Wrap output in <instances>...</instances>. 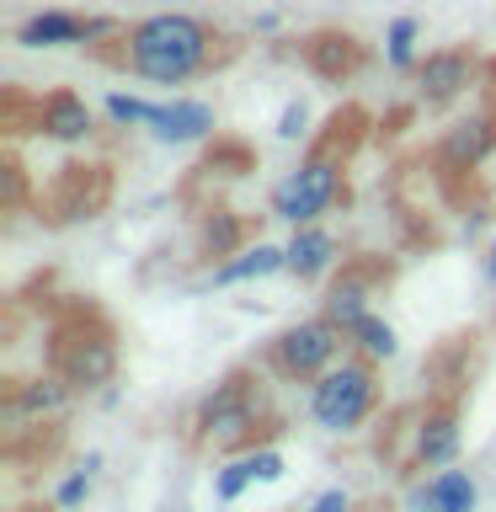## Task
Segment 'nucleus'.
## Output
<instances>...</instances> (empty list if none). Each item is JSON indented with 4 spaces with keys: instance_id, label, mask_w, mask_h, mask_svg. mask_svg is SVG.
<instances>
[{
    "instance_id": "33",
    "label": "nucleus",
    "mask_w": 496,
    "mask_h": 512,
    "mask_svg": "<svg viewBox=\"0 0 496 512\" xmlns=\"http://www.w3.org/2000/svg\"><path fill=\"white\" fill-rule=\"evenodd\" d=\"M16 512H59V507H16Z\"/></svg>"
},
{
    "instance_id": "23",
    "label": "nucleus",
    "mask_w": 496,
    "mask_h": 512,
    "mask_svg": "<svg viewBox=\"0 0 496 512\" xmlns=\"http://www.w3.org/2000/svg\"><path fill=\"white\" fill-rule=\"evenodd\" d=\"M416 43H422V22L416 16H395L390 27H384V64H390L395 75H411L416 70Z\"/></svg>"
},
{
    "instance_id": "12",
    "label": "nucleus",
    "mask_w": 496,
    "mask_h": 512,
    "mask_svg": "<svg viewBox=\"0 0 496 512\" xmlns=\"http://www.w3.org/2000/svg\"><path fill=\"white\" fill-rule=\"evenodd\" d=\"M416 96H422L427 107H448V102H459L464 91H475L480 86V64L470 48H432V54L416 59Z\"/></svg>"
},
{
    "instance_id": "31",
    "label": "nucleus",
    "mask_w": 496,
    "mask_h": 512,
    "mask_svg": "<svg viewBox=\"0 0 496 512\" xmlns=\"http://www.w3.org/2000/svg\"><path fill=\"white\" fill-rule=\"evenodd\" d=\"M75 464H86V470H91V475H96V470H102V448H86V454H80V459H75Z\"/></svg>"
},
{
    "instance_id": "32",
    "label": "nucleus",
    "mask_w": 496,
    "mask_h": 512,
    "mask_svg": "<svg viewBox=\"0 0 496 512\" xmlns=\"http://www.w3.org/2000/svg\"><path fill=\"white\" fill-rule=\"evenodd\" d=\"M486 283H496V240H491V251H486Z\"/></svg>"
},
{
    "instance_id": "18",
    "label": "nucleus",
    "mask_w": 496,
    "mask_h": 512,
    "mask_svg": "<svg viewBox=\"0 0 496 512\" xmlns=\"http://www.w3.org/2000/svg\"><path fill=\"white\" fill-rule=\"evenodd\" d=\"M288 278H299V283H320V278H331L336 262H342V240H336L326 224H294V235H288Z\"/></svg>"
},
{
    "instance_id": "25",
    "label": "nucleus",
    "mask_w": 496,
    "mask_h": 512,
    "mask_svg": "<svg viewBox=\"0 0 496 512\" xmlns=\"http://www.w3.org/2000/svg\"><path fill=\"white\" fill-rule=\"evenodd\" d=\"M102 107L118 128H150V118H155V102H144V96H134V91H107Z\"/></svg>"
},
{
    "instance_id": "11",
    "label": "nucleus",
    "mask_w": 496,
    "mask_h": 512,
    "mask_svg": "<svg viewBox=\"0 0 496 512\" xmlns=\"http://www.w3.org/2000/svg\"><path fill=\"white\" fill-rule=\"evenodd\" d=\"M496 150V102L475 107L470 118H459L448 134L438 139V150H432V166L443 176H470L486 166V155Z\"/></svg>"
},
{
    "instance_id": "24",
    "label": "nucleus",
    "mask_w": 496,
    "mask_h": 512,
    "mask_svg": "<svg viewBox=\"0 0 496 512\" xmlns=\"http://www.w3.org/2000/svg\"><path fill=\"white\" fill-rule=\"evenodd\" d=\"M251 486H256V470H251L246 454H230V459L214 470V502H240Z\"/></svg>"
},
{
    "instance_id": "30",
    "label": "nucleus",
    "mask_w": 496,
    "mask_h": 512,
    "mask_svg": "<svg viewBox=\"0 0 496 512\" xmlns=\"http://www.w3.org/2000/svg\"><path fill=\"white\" fill-rule=\"evenodd\" d=\"M96 400H102V411H112L123 400V390H118V384H107V390H96Z\"/></svg>"
},
{
    "instance_id": "8",
    "label": "nucleus",
    "mask_w": 496,
    "mask_h": 512,
    "mask_svg": "<svg viewBox=\"0 0 496 512\" xmlns=\"http://www.w3.org/2000/svg\"><path fill=\"white\" fill-rule=\"evenodd\" d=\"M112 203V166L102 160H64L54 182L38 187V219L43 224H80L96 219Z\"/></svg>"
},
{
    "instance_id": "1",
    "label": "nucleus",
    "mask_w": 496,
    "mask_h": 512,
    "mask_svg": "<svg viewBox=\"0 0 496 512\" xmlns=\"http://www.w3.org/2000/svg\"><path fill=\"white\" fill-rule=\"evenodd\" d=\"M91 54L139 80H155V86H187L198 75L224 70L240 54V43L214 22H203V16L155 11V16H139V22H123L112 38L91 43Z\"/></svg>"
},
{
    "instance_id": "27",
    "label": "nucleus",
    "mask_w": 496,
    "mask_h": 512,
    "mask_svg": "<svg viewBox=\"0 0 496 512\" xmlns=\"http://www.w3.org/2000/svg\"><path fill=\"white\" fill-rule=\"evenodd\" d=\"M91 470H86V464H75V470L70 475H64L59 480V486H54V507L59 512H75V507H86V496H91Z\"/></svg>"
},
{
    "instance_id": "20",
    "label": "nucleus",
    "mask_w": 496,
    "mask_h": 512,
    "mask_svg": "<svg viewBox=\"0 0 496 512\" xmlns=\"http://www.w3.org/2000/svg\"><path fill=\"white\" fill-rule=\"evenodd\" d=\"M240 246H251L246 219H240L235 208H224V203H208L198 214V256L203 262H224V256H235Z\"/></svg>"
},
{
    "instance_id": "17",
    "label": "nucleus",
    "mask_w": 496,
    "mask_h": 512,
    "mask_svg": "<svg viewBox=\"0 0 496 512\" xmlns=\"http://www.w3.org/2000/svg\"><path fill=\"white\" fill-rule=\"evenodd\" d=\"M475 507H480V480L459 459L411 486V512H475Z\"/></svg>"
},
{
    "instance_id": "2",
    "label": "nucleus",
    "mask_w": 496,
    "mask_h": 512,
    "mask_svg": "<svg viewBox=\"0 0 496 512\" xmlns=\"http://www.w3.org/2000/svg\"><path fill=\"white\" fill-rule=\"evenodd\" d=\"M368 144V112L358 102L336 107L326 128H315L304 139L299 166L272 187V219L283 224H315L326 219L336 203H347V182H352V160Z\"/></svg>"
},
{
    "instance_id": "19",
    "label": "nucleus",
    "mask_w": 496,
    "mask_h": 512,
    "mask_svg": "<svg viewBox=\"0 0 496 512\" xmlns=\"http://www.w3.org/2000/svg\"><path fill=\"white\" fill-rule=\"evenodd\" d=\"M288 267V251L272 246V240H251V246H240L235 256H224V262L208 267V283L214 288H235V283H256V278H272V272Z\"/></svg>"
},
{
    "instance_id": "10",
    "label": "nucleus",
    "mask_w": 496,
    "mask_h": 512,
    "mask_svg": "<svg viewBox=\"0 0 496 512\" xmlns=\"http://www.w3.org/2000/svg\"><path fill=\"white\" fill-rule=\"evenodd\" d=\"M123 22L118 16H80V11H59V6H48V11H32L22 27H16V43L22 48H91V43H102L112 38Z\"/></svg>"
},
{
    "instance_id": "9",
    "label": "nucleus",
    "mask_w": 496,
    "mask_h": 512,
    "mask_svg": "<svg viewBox=\"0 0 496 512\" xmlns=\"http://www.w3.org/2000/svg\"><path fill=\"white\" fill-rule=\"evenodd\" d=\"M395 278V262L379 251H358V256H342L336 272L326 278V294H320V315L336 320L342 331H352L358 320L374 310L379 288Z\"/></svg>"
},
{
    "instance_id": "21",
    "label": "nucleus",
    "mask_w": 496,
    "mask_h": 512,
    "mask_svg": "<svg viewBox=\"0 0 496 512\" xmlns=\"http://www.w3.org/2000/svg\"><path fill=\"white\" fill-rule=\"evenodd\" d=\"M256 171V150L246 139H235V134H214L208 139V150L198 160V176H208V182H240V176H251Z\"/></svg>"
},
{
    "instance_id": "16",
    "label": "nucleus",
    "mask_w": 496,
    "mask_h": 512,
    "mask_svg": "<svg viewBox=\"0 0 496 512\" xmlns=\"http://www.w3.org/2000/svg\"><path fill=\"white\" fill-rule=\"evenodd\" d=\"M150 134L160 144H208L219 134V112L203 96H171V102H155Z\"/></svg>"
},
{
    "instance_id": "5",
    "label": "nucleus",
    "mask_w": 496,
    "mask_h": 512,
    "mask_svg": "<svg viewBox=\"0 0 496 512\" xmlns=\"http://www.w3.org/2000/svg\"><path fill=\"white\" fill-rule=\"evenodd\" d=\"M379 363L363 358V352H342L326 374L310 384V422L320 432H331V438H347V432H358L368 416L379 411Z\"/></svg>"
},
{
    "instance_id": "7",
    "label": "nucleus",
    "mask_w": 496,
    "mask_h": 512,
    "mask_svg": "<svg viewBox=\"0 0 496 512\" xmlns=\"http://www.w3.org/2000/svg\"><path fill=\"white\" fill-rule=\"evenodd\" d=\"M464 395L470 390H427L411 406V470H443L464 448Z\"/></svg>"
},
{
    "instance_id": "4",
    "label": "nucleus",
    "mask_w": 496,
    "mask_h": 512,
    "mask_svg": "<svg viewBox=\"0 0 496 512\" xmlns=\"http://www.w3.org/2000/svg\"><path fill=\"white\" fill-rule=\"evenodd\" d=\"M43 363L70 384L75 395H96L107 384H118L123 368V336L96 299L64 294L48 310V342H43Z\"/></svg>"
},
{
    "instance_id": "6",
    "label": "nucleus",
    "mask_w": 496,
    "mask_h": 512,
    "mask_svg": "<svg viewBox=\"0 0 496 512\" xmlns=\"http://www.w3.org/2000/svg\"><path fill=\"white\" fill-rule=\"evenodd\" d=\"M347 347H352V342H347V331L336 326V320L310 315V320L283 326V331L262 347V368H267L278 384H315Z\"/></svg>"
},
{
    "instance_id": "26",
    "label": "nucleus",
    "mask_w": 496,
    "mask_h": 512,
    "mask_svg": "<svg viewBox=\"0 0 496 512\" xmlns=\"http://www.w3.org/2000/svg\"><path fill=\"white\" fill-rule=\"evenodd\" d=\"M27 198H32V176L22 166V155H16V144H11L6 150V198H0V208H6V214H22Z\"/></svg>"
},
{
    "instance_id": "15",
    "label": "nucleus",
    "mask_w": 496,
    "mask_h": 512,
    "mask_svg": "<svg viewBox=\"0 0 496 512\" xmlns=\"http://www.w3.org/2000/svg\"><path fill=\"white\" fill-rule=\"evenodd\" d=\"M70 406H75V390L54 374V368H48V374H32V379H6V390H0L6 422H43V416H64Z\"/></svg>"
},
{
    "instance_id": "14",
    "label": "nucleus",
    "mask_w": 496,
    "mask_h": 512,
    "mask_svg": "<svg viewBox=\"0 0 496 512\" xmlns=\"http://www.w3.org/2000/svg\"><path fill=\"white\" fill-rule=\"evenodd\" d=\"M32 134L54 139V144H86L96 134V112L86 107V96L59 86L48 96H32Z\"/></svg>"
},
{
    "instance_id": "3",
    "label": "nucleus",
    "mask_w": 496,
    "mask_h": 512,
    "mask_svg": "<svg viewBox=\"0 0 496 512\" xmlns=\"http://www.w3.org/2000/svg\"><path fill=\"white\" fill-rule=\"evenodd\" d=\"M283 438V416L267 406V379L256 363H235L187 411V448L208 454H251Z\"/></svg>"
},
{
    "instance_id": "13",
    "label": "nucleus",
    "mask_w": 496,
    "mask_h": 512,
    "mask_svg": "<svg viewBox=\"0 0 496 512\" xmlns=\"http://www.w3.org/2000/svg\"><path fill=\"white\" fill-rule=\"evenodd\" d=\"M294 54H299V64H304L315 80H331V86L358 80L363 64H368L363 38H352V32H342V27H320V32H310V38H299Z\"/></svg>"
},
{
    "instance_id": "22",
    "label": "nucleus",
    "mask_w": 496,
    "mask_h": 512,
    "mask_svg": "<svg viewBox=\"0 0 496 512\" xmlns=\"http://www.w3.org/2000/svg\"><path fill=\"white\" fill-rule=\"evenodd\" d=\"M347 342H352V352H363V358H374V363H390L400 352V336H395V326L379 310H368L358 326L347 331Z\"/></svg>"
},
{
    "instance_id": "28",
    "label": "nucleus",
    "mask_w": 496,
    "mask_h": 512,
    "mask_svg": "<svg viewBox=\"0 0 496 512\" xmlns=\"http://www.w3.org/2000/svg\"><path fill=\"white\" fill-rule=\"evenodd\" d=\"M310 134H315V128H310V102H304V96L283 102V112H278V139L299 144V139H310Z\"/></svg>"
},
{
    "instance_id": "29",
    "label": "nucleus",
    "mask_w": 496,
    "mask_h": 512,
    "mask_svg": "<svg viewBox=\"0 0 496 512\" xmlns=\"http://www.w3.org/2000/svg\"><path fill=\"white\" fill-rule=\"evenodd\" d=\"M304 512H352V496H347L342 486H331V491H320Z\"/></svg>"
}]
</instances>
